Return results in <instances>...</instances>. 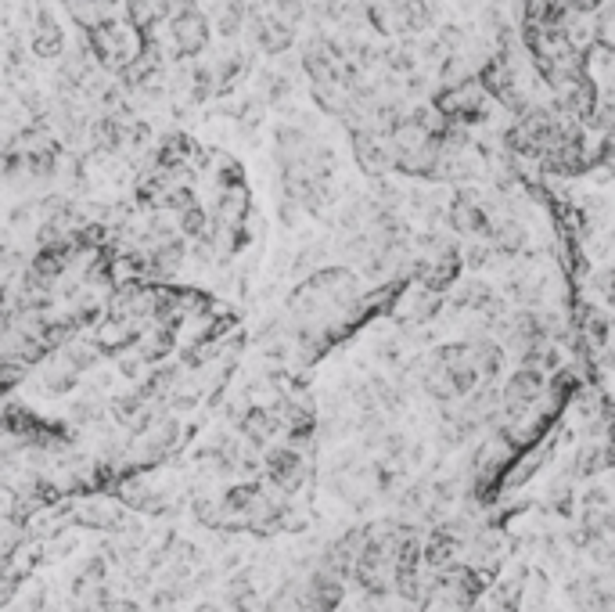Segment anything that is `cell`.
I'll return each mask as SVG.
<instances>
[{"label":"cell","mask_w":615,"mask_h":612,"mask_svg":"<svg viewBox=\"0 0 615 612\" xmlns=\"http://www.w3.org/2000/svg\"><path fill=\"white\" fill-rule=\"evenodd\" d=\"M263 479L277 486L281 494L295 497L310 479V454L292 447V443H270L263 450Z\"/></svg>","instance_id":"cell-1"},{"label":"cell","mask_w":615,"mask_h":612,"mask_svg":"<svg viewBox=\"0 0 615 612\" xmlns=\"http://www.w3.org/2000/svg\"><path fill=\"white\" fill-rule=\"evenodd\" d=\"M493 202L482 198L475 188L461 184L446 206V227L457 234V238H479V234L490 231V216H493Z\"/></svg>","instance_id":"cell-2"},{"label":"cell","mask_w":615,"mask_h":612,"mask_svg":"<svg viewBox=\"0 0 615 612\" xmlns=\"http://www.w3.org/2000/svg\"><path fill=\"white\" fill-rule=\"evenodd\" d=\"M69 47V36H65L62 18L54 15V8L47 0H36L33 15H29V51L44 62H58Z\"/></svg>","instance_id":"cell-3"},{"label":"cell","mask_w":615,"mask_h":612,"mask_svg":"<svg viewBox=\"0 0 615 612\" xmlns=\"http://www.w3.org/2000/svg\"><path fill=\"white\" fill-rule=\"evenodd\" d=\"M547 393V371L529 368V364H518L504 386H500V411L504 414H522L529 407H536Z\"/></svg>","instance_id":"cell-4"},{"label":"cell","mask_w":615,"mask_h":612,"mask_svg":"<svg viewBox=\"0 0 615 612\" xmlns=\"http://www.w3.org/2000/svg\"><path fill=\"white\" fill-rule=\"evenodd\" d=\"M346 587H349V580H342L339 573H331V569L313 562L303 576V602L310 605L313 612H342V605H346Z\"/></svg>","instance_id":"cell-5"},{"label":"cell","mask_w":615,"mask_h":612,"mask_svg":"<svg viewBox=\"0 0 615 612\" xmlns=\"http://www.w3.org/2000/svg\"><path fill=\"white\" fill-rule=\"evenodd\" d=\"M572 612H615V587L601 573H580L565 584Z\"/></svg>","instance_id":"cell-6"},{"label":"cell","mask_w":615,"mask_h":612,"mask_svg":"<svg viewBox=\"0 0 615 612\" xmlns=\"http://www.w3.org/2000/svg\"><path fill=\"white\" fill-rule=\"evenodd\" d=\"M436 360L443 364L446 371H450V378H454L457 386V396H472L475 389L482 386V375L479 368H475V357H472V342L461 339V342H443V346H436Z\"/></svg>","instance_id":"cell-7"},{"label":"cell","mask_w":615,"mask_h":612,"mask_svg":"<svg viewBox=\"0 0 615 612\" xmlns=\"http://www.w3.org/2000/svg\"><path fill=\"white\" fill-rule=\"evenodd\" d=\"M353 141V159H357V170L367 180H385L393 173V148H389V137H378L371 130H353L349 134Z\"/></svg>","instance_id":"cell-8"},{"label":"cell","mask_w":615,"mask_h":612,"mask_svg":"<svg viewBox=\"0 0 615 612\" xmlns=\"http://www.w3.org/2000/svg\"><path fill=\"white\" fill-rule=\"evenodd\" d=\"M486 238L493 242V249H497L500 260H518L522 252L529 249V231L526 224L518 220V216H511L508 209H493L490 216V231H486Z\"/></svg>","instance_id":"cell-9"},{"label":"cell","mask_w":615,"mask_h":612,"mask_svg":"<svg viewBox=\"0 0 615 612\" xmlns=\"http://www.w3.org/2000/svg\"><path fill=\"white\" fill-rule=\"evenodd\" d=\"M238 432L241 440L249 443L256 450H267L270 443L281 436V418H277L274 407H263V404H252L238 414Z\"/></svg>","instance_id":"cell-10"},{"label":"cell","mask_w":615,"mask_h":612,"mask_svg":"<svg viewBox=\"0 0 615 612\" xmlns=\"http://www.w3.org/2000/svg\"><path fill=\"white\" fill-rule=\"evenodd\" d=\"M472 342V357H475V368H479L482 382H500L504 378V364H508V350H504V342L497 335H468Z\"/></svg>","instance_id":"cell-11"},{"label":"cell","mask_w":615,"mask_h":612,"mask_svg":"<svg viewBox=\"0 0 615 612\" xmlns=\"http://www.w3.org/2000/svg\"><path fill=\"white\" fill-rule=\"evenodd\" d=\"M500 292L493 285H486V281L472 278V281H457L454 288H450V296H446V303L454 306V314H475L479 317L486 306L497 299Z\"/></svg>","instance_id":"cell-12"},{"label":"cell","mask_w":615,"mask_h":612,"mask_svg":"<svg viewBox=\"0 0 615 612\" xmlns=\"http://www.w3.org/2000/svg\"><path fill=\"white\" fill-rule=\"evenodd\" d=\"M209 18H213V29L223 40H238L249 26V0H223Z\"/></svg>","instance_id":"cell-13"},{"label":"cell","mask_w":615,"mask_h":612,"mask_svg":"<svg viewBox=\"0 0 615 612\" xmlns=\"http://www.w3.org/2000/svg\"><path fill=\"white\" fill-rule=\"evenodd\" d=\"M223 602L231 612H256L259 609V594H256V584H252L249 573H238L227 584V594H223Z\"/></svg>","instance_id":"cell-14"},{"label":"cell","mask_w":615,"mask_h":612,"mask_svg":"<svg viewBox=\"0 0 615 612\" xmlns=\"http://www.w3.org/2000/svg\"><path fill=\"white\" fill-rule=\"evenodd\" d=\"M500 256L497 249H493V242L486 238V234H479V238H461V263L464 270H482V267H493Z\"/></svg>","instance_id":"cell-15"},{"label":"cell","mask_w":615,"mask_h":612,"mask_svg":"<svg viewBox=\"0 0 615 612\" xmlns=\"http://www.w3.org/2000/svg\"><path fill=\"white\" fill-rule=\"evenodd\" d=\"M22 580H26V569H15L11 558H0V609H8L15 602Z\"/></svg>","instance_id":"cell-16"}]
</instances>
